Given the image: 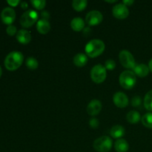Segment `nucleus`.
<instances>
[{"label": "nucleus", "instance_id": "aec40b11", "mask_svg": "<svg viewBox=\"0 0 152 152\" xmlns=\"http://www.w3.org/2000/svg\"><path fill=\"white\" fill-rule=\"evenodd\" d=\"M127 121L131 124H136L141 120V116L137 111H131L126 115Z\"/></svg>", "mask_w": 152, "mask_h": 152}, {"label": "nucleus", "instance_id": "423d86ee", "mask_svg": "<svg viewBox=\"0 0 152 152\" xmlns=\"http://www.w3.org/2000/svg\"><path fill=\"white\" fill-rule=\"evenodd\" d=\"M39 15L37 11L29 10L25 11L20 18V24L23 28H30L33 26L37 21Z\"/></svg>", "mask_w": 152, "mask_h": 152}, {"label": "nucleus", "instance_id": "c9c22d12", "mask_svg": "<svg viewBox=\"0 0 152 152\" xmlns=\"http://www.w3.org/2000/svg\"><path fill=\"white\" fill-rule=\"evenodd\" d=\"M1 74H2V70H1V66H0V77H1Z\"/></svg>", "mask_w": 152, "mask_h": 152}, {"label": "nucleus", "instance_id": "6e6552de", "mask_svg": "<svg viewBox=\"0 0 152 152\" xmlns=\"http://www.w3.org/2000/svg\"><path fill=\"white\" fill-rule=\"evenodd\" d=\"M103 16L99 10H91L86 16V21L90 26H96L102 22Z\"/></svg>", "mask_w": 152, "mask_h": 152}, {"label": "nucleus", "instance_id": "6ab92c4d", "mask_svg": "<svg viewBox=\"0 0 152 152\" xmlns=\"http://www.w3.org/2000/svg\"><path fill=\"white\" fill-rule=\"evenodd\" d=\"M88 56L85 53H79L74 57V63L77 67H84L88 62Z\"/></svg>", "mask_w": 152, "mask_h": 152}, {"label": "nucleus", "instance_id": "4be33fe9", "mask_svg": "<svg viewBox=\"0 0 152 152\" xmlns=\"http://www.w3.org/2000/svg\"><path fill=\"white\" fill-rule=\"evenodd\" d=\"M141 121L145 127L152 129V112H148L144 114L141 118Z\"/></svg>", "mask_w": 152, "mask_h": 152}, {"label": "nucleus", "instance_id": "473e14b6", "mask_svg": "<svg viewBox=\"0 0 152 152\" xmlns=\"http://www.w3.org/2000/svg\"><path fill=\"white\" fill-rule=\"evenodd\" d=\"M21 7H22V9H27L28 7V3L26 2V1H22L21 2Z\"/></svg>", "mask_w": 152, "mask_h": 152}, {"label": "nucleus", "instance_id": "7c9ffc66", "mask_svg": "<svg viewBox=\"0 0 152 152\" xmlns=\"http://www.w3.org/2000/svg\"><path fill=\"white\" fill-rule=\"evenodd\" d=\"M41 16H42V19H45V20H48V19L50 18V13H48V11H42L41 13Z\"/></svg>", "mask_w": 152, "mask_h": 152}, {"label": "nucleus", "instance_id": "4468645a", "mask_svg": "<svg viewBox=\"0 0 152 152\" xmlns=\"http://www.w3.org/2000/svg\"><path fill=\"white\" fill-rule=\"evenodd\" d=\"M150 70L148 66H147L145 64H137L133 68V72L134 73L135 75L137 77L143 78L145 77L149 73Z\"/></svg>", "mask_w": 152, "mask_h": 152}, {"label": "nucleus", "instance_id": "2f4dec72", "mask_svg": "<svg viewBox=\"0 0 152 152\" xmlns=\"http://www.w3.org/2000/svg\"><path fill=\"white\" fill-rule=\"evenodd\" d=\"M134 1L133 0H123V4H124L126 6H132V4H134Z\"/></svg>", "mask_w": 152, "mask_h": 152}, {"label": "nucleus", "instance_id": "b1692460", "mask_svg": "<svg viewBox=\"0 0 152 152\" xmlns=\"http://www.w3.org/2000/svg\"><path fill=\"white\" fill-rule=\"evenodd\" d=\"M25 64H26L27 68L31 70L37 69L39 66L38 61L37 60L36 58L32 57V56L28 57V59H26V62H25Z\"/></svg>", "mask_w": 152, "mask_h": 152}, {"label": "nucleus", "instance_id": "393cba45", "mask_svg": "<svg viewBox=\"0 0 152 152\" xmlns=\"http://www.w3.org/2000/svg\"><path fill=\"white\" fill-rule=\"evenodd\" d=\"M31 4L37 10H42L46 5V1L45 0H32Z\"/></svg>", "mask_w": 152, "mask_h": 152}, {"label": "nucleus", "instance_id": "2eb2a0df", "mask_svg": "<svg viewBox=\"0 0 152 152\" xmlns=\"http://www.w3.org/2000/svg\"><path fill=\"white\" fill-rule=\"evenodd\" d=\"M37 29L38 32L41 34H46L50 31V22L48 20L45 19H39L37 22Z\"/></svg>", "mask_w": 152, "mask_h": 152}, {"label": "nucleus", "instance_id": "9b49d317", "mask_svg": "<svg viewBox=\"0 0 152 152\" xmlns=\"http://www.w3.org/2000/svg\"><path fill=\"white\" fill-rule=\"evenodd\" d=\"M113 101H114V105L120 108H126L129 103V100L127 95L121 91L117 92V93L114 94V96H113Z\"/></svg>", "mask_w": 152, "mask_h": 152}, {"label": "nucleus", "instance_id": "a211bd4d", "mask_svg": "<svg viewBox=\"0 0 152 152\" xmlns=\"http://www.w3.org/2000/svg\"><path fill=\"white\" fill-rule=\"evenodd\" d=\"M110 134L114 139H121L125 134V129L120 125H115L111 128Z\"/></svg>", "mask_w": 152, "mask_h": 152}, {"label": "nucleus", "instance_id": "dca6fc26", "mask_svg": "<svg viewBox=\"0 0 152 152\" xmlns=\"http://www.w3.org/2000/svg\"><path fill=\"white\" fill-rule=\"evenodd\" d=\"M71 27L74 31L80 32L85 28V22L82 18L75 17L71 20Z\"/></svg>", "mask_w": 152, "mask_h": 152}, {"label": "nucleus", "instance_id": "ddd939ff", "mask_svg": "<svg viewBox=\"0 0 152 152\" xmlns=\"http://www.w3.org/2000/svg\"><path fill=\"white\" fill-rule=\"evenodd\" d=\"M16 37L17 41L23 45L28 44L31 40V33L25 29H21L18 31Z\"/></svg>", "mask_w": 152, "mask_h": 152}, {"label": "nucleus", "instance_id": "f3484780", "mask_svg": "<svg viewBox=\"0 0 152 152\" xmlns=\"http://www.w3.org/2000/svg\"><path fill=\"white\" fill-rule=\"evenodd\" d=\"M114 148L117 152H127L129 149V144L125 139H118L114 143Z\"/></svg>", "mask_w": 152, "mask_h": 152}, {"label": "nucleus", "instance_id": "a878e982", "mask_svg": "<svg viewBox=\"0 0 152 152\" xmlns=\"http://www.w3.org/2000/svg\"><path fill=\"white\" fill-rule=\"evenodd\" d=\"M116 67V62L114 59H108V60L105 61V68L106 69L111 71V70H114Z\"/></svg>", "mask_w": 152, "mask_h": 152}, {"label": "nucleus", "instance_id": "f704fd0d", "mask_svg": "<svg viewBox=\"0 0 152 152\" xmlns=\"http://www.w3.org/2000/svg\"><path fill=\"white\" fill-rule=\"evenodd\" d=\"M106 1V2H109V3H114V2H117V1H116V0H114V1Z\"/></svg>", "mask_w": 152, "mask_h": 152}, {"label": "nucleus", "instance_id": "5701e85b", "mask_svg": "<svg viewBox=\"0 0 152 152\" xmlns=\"http://www.w3.org/2000/svg\"><path fill=\"white\" fill-rule=\"evenodd\" d=\"M144 107L148 111H152V90L149 91L144 97Z\"/></svg>", "mask_w": 152, "mask_h": 152}, {"label": "nucleus", "instance_id": "7ed1b4c3", "mask_svg": "<svg viewBox=\"0 0 152 152\" xmlns=\"http://www.w3.org/2000/svg\"><path fill=\"white\" fill-rule=\"evenodd\" d=\"M120 84L122 87L126 90H130L133 88L137 83L136 75L133 71L127 70L121 73L119 77Z\"/></svg>", "mask_w": 152, "mask_h": 152}, {"label": "nucleus", "instance_id": "f8f14e48", "mask_svg": "<svg viewBox=\"0 0 152 152\" xmlns=\"http://www.w3.org/2000/svg\"><path fill=\"white\" fill-rule=\"evenodd\" d=\"M102 102L99 99H92L87 106V112L91 116H96L102 110Z\"/></svg>", "mask_w": 152, "mask_h": 152}, {"label": "nucleus", "instance_id": "72a5a7b5", "mask_svg": "<svg viewBox=\"0 0 152 152\" xmlns=\"http://www.w3.org/2000/svg\"><path fill=\"white\" fill-rule=\"evenodd\" d=\"M148 68H149L150 71L152 72V59L149 61V62H148Z\"/></svg>", "mask_w": 152, "mask_h": 152}, {"label": "nucleus", "instance_id": "9d476101", "mask_svg": "<svg viewBox=\"0 0 152 152\" xmlns=\"http://www.w3.org/2000/svg\"><path fill=\"white\" fill-rule=\"evenodd\" d=\"M16 19V12L12 7H7L3 9L1 12V19L5 25H10Z\"/></svg>", "mask_w": 152, "mask_h": 152}, {"label": "nucleus", "instance_id": "20e7f679", "mask_svg": "<svg viewBox=\"0 0 152 152\" xmlns=\"http://www.w3.org/2000/svg\"><path fill=\"white\" fill-rule=\"evenodd\" d=\"M112 140L110 137L102 136L95 140L93 147L98 152H108L112 148Z\"/></svg>", "mask_w": 152, "mask_h": 152}, {"label": "nucleus", "instance_id": "f257e3e1", "mask_svg": "<svg viewBox=\"0 0 152 152\" xmlns=\"http://www.w3.org/2000/svg\"><path fill=\"white\" fill-rule=\"evenodd\" d=\"M105 45L103 41L98 39H94L87 43L85 50L87 56L91 58H95L102 54L105 50Z\"/></svg>", "mask_w": 152, "mask_h": 152}, {"label": "nucleus", "instance_id": "f03ea898", "mask_svg": "<svg viewBox=\"0 0 152 152\" xmlns=\"http://www.w3.org/2000/svg\"><path fill=\"white\" fill-rule=\"evenodd\" d=\"M24 56L19 51H12L7 55L4 59V66L8 71H13L22 65Z\"/></svg>", "mask_w": 152, "mask_h": 152}, {"label": "nucleus", "instance_id": "39448f33", "mask_svg": "<svg viewBox=\"0 0 152 152\" xmlns=\"http://www.w3.org/2000/svg\"><path fill=\"white\" fill-rule=\"evenodd\" d=\"M107 77L106 68L103 65L98 64L94 66L91 71V77L93 82L96 84L102 83Z\"/></svg>", "mask_w": 152, "mask_h": 152}, {"label": "nucleus", "instance_id": "1a4fd4ad", "mask_svg": "<svg viewBox=\"0 0 152 152\" xmlns=\"http://www.w3.org/2000/svg\"><path fill=\"white\" fill-rule=\"evenodd\" d=\"M112 13L118 19H125L129 16V10L127 6L123 3H118L113 7Z\"/></svg>", "mask_w": 152, "mask_h": 152}, {"label": "nucleus", "instance_id": "412c9836", "mask_svg": "<svg viewBox=\"0 0 152 152\" xmlns=\"http://www.w3.org/2000/svg\"><path fill=\"white\" fill-rule=\"evenodd\" d=\"M88 1L86 0H74L72 2V7L77 11H82L87 7Z\"/></svg>", "mask_w": 152, "mask_h": 152}, {"label": "nucleus", "instance_id": "cd10ccee", "mask_svg": "<svg viewBox=\"0 0 152 152\" xmlns=\"http://www.w3.org/2000/svg\"><path fill=\"white\" fill-rule=\"evenodd\" d=\"M142 103V99L139 96H134L132 99V105L133 107H139L140 106Z\"/></svg>", "mask_w": 152, "mask_h": 152}, {"label": "nucleus", "instance_id": "0eeeda50", "mask_svg": "<svg viewBox=\"0 0 152 152\" xmlns=\"http://www.w3.org/2000/svg\"><path fill=\"white\" fill-rule=\"evenodd\" d=\"M119 59L121 65L128 69H133L136 65L134 58L130 51L127 50H123L119 53Z\"/></svg>", "mask_w": 152, "mask_h": 152}, {"label": "nucleus", "instance_id": "c756f323", "mask_svg": "<svg viewBox=\"0 0 152 152\" xmlns=\"http://www.w3.org/2000/svg\"><path fill=\"white\" fill-rule=\"evenodd\" d=\"M7 2L10 6L16 7V6H17L20 3V1L19 0H7Z\"/></svg>", "mask_w": 152, "mask_h": 152}, {"label": "nucleus", "instance_id": "bb28decb", "mask_svg": "<svg viewBox=\"0 0 152 152\" xmlns=\"http://www.w3.org/2000/svg\"><path fill=\"white\" fill-rule=\"evenodd\" d=\"M6 32H7V34L9 36L13 37L15 34H17V29H16V26H14L13 25H10L7 27V28H6Z\"/></svg>", "mask_w": 152, "mask_h": 152}, {"label": "nucleus", "instance_id": "c85d7f7f", "mask_svg": "<svg viewBox=\"0 0 152 152\" xmlns=\"http://www.w3.org/2000/svg\"><path fill=\"white\" fill-rule=\"evenodd\" d=\"M99 120L96 118H91L89 120V125L92 129H96L99 127Z\"/></svg>", "mask_w": 152, "mask_h": 152}]
</instances>
